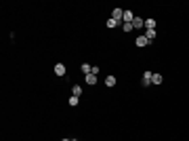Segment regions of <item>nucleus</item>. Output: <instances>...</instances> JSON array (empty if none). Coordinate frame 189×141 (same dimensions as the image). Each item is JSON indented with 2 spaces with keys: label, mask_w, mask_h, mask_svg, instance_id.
<instances>
[{
  "label": "nucleus",
  "mask_w": 189,
  "mask_h": 141,
  "mask_svg": "<svg viewBox=\"0 0 189 141\" xmlns=\"http://www.w3.org/2000/svg\"><path fill=\"white\" fill-rule=\"evenodd\" d=\"M74 141H76V139H74Z\"/></svg>",
  "instance_id": "18"
},
{
  "label": "nucleus",
  "mask_w": 189,
  "mask_h": 141,
  "mask_svg": "<svg viewBox=\"0 0 189 141\" xmlns=\"http://www.w3.org/2000/svg\"><path fill=\"white\" fill-rule=\"evenodd\" d=\"M162 80H164V78H162V74H154V78H151V84H162Z\"/></svg>",
  "instance_id": "9"
},
{
  "label": "nucleus",
  "mask_w": 189,
  "mask_h": 141,
  "mask_svg": "<svg viewBox=\"0 0 189 141\" xmlns=\"http://www.w3.org/2000/svg\"><path fill=\"white\" fill-rule=\"evenodd\" d=\"M145 28L147 30H156V19H145Z\"/></svg>",
  "instance_id": "10"
},
{
  "label": "nucleus",
  "mask_w": 189,
  "mask_h": 141,
  "mask_svg": "<svg viewBox=\"0 0 189 141\" xmlns=\"http://www.w3.org/2000/svg\"><path fill=\"white\" fill-rule=\"evenodd\" d=\"M132 19H134V15H132L130 11H124V19H122V23H132Z\"/></svg>",
  "instance_id": "5"
},
{
  "label": "nucleus",
  "mask_w": 189,
  "mask_h": 141,
  "mask_svg": "<svg viewBox=\"0 0 189 141\" xmlns=\"http://www.w3.org/2000/svg\"><path fill=\"white\" fill-rule=\"evenodd\" d=\"M55 74H57V76H65V65H63V63H57V65H55Z\"/></svg>",
  "instance_id": "6"
},
{
  "label": "nucleus",
  "mask_w": 189,
  "mask_h": 141,
  "mask_svg": "<svg viewBox=\"0 0 189 141\" xmlns=\"http://www.w3.org/2000/svg\"><path fill=\"white\" fill-rule=\"evenodd\" d=\"M111 19H116V21H120V23H122V19H124V11H122V8H114Z\"/></svg>",
  "instance_id": "3"
},
{
  "label": "nucleus",
  "mask_w": 189,
  "mask_h": 141,
  "mask_svg": "<svg viewBox=\"0 0 189 141\" xmlns=\"http://www.w3.org/2000/svg\"><path fill=\"white\" fill-rule=\"evenodd\" d=\"M122 30L124 32H130L132 30V23H122Z\"/></svg>",
  "instance_id": "16"
},
{
  "label": "nucleus",
  "mask_w": 189,
  "mask_h": 141,
  "mask_svg": "<svg viewBox=\"0 0 189 141\" xmlns=\"http://www.w3.org/2000/svg\"><path fill=\"white\" fill-rule=\"evenodd\" d=\"M151 78H154V72H149V69H147V72H143V86H149L151 84Z\"/></svg>",
  "instance_id": "1"
},
{
  "label": "nucleus",
  "mask_w": 189,
  "mask_h": 141,
  "mask_svg": "<svg viewBox=\"0 0 189 141\" xmlns=\"http://www.w3.org/2000/svg\"><path fill=\"white\" fill-rule=\"evenodd\" d=\"M69 105H71V108H74V105H78V97L71 95V97H69Z\"/></svg>",
  "instance_id": "15"
},
{
  "label": "nucleus",
  "mask_w": 189,
  "mask_h": 141,
  "mask_svg": "<svg viewBox=\"0 0 189 141\" xmlns=\"http://www.w3.org/2000/svg\"><path fill=\"white\" fill-rule=\"evenodd\" d=\"M71 95H74V97H80V95H82V86H80V84H76L74 89H71Z\"/></svg>",
  "instance_id": "8"
},
{
  "label": "nucleus",
  "mask_w": 189,
  "mask_h": 141,
  "mask_svg": "<svg viewBox=\"0 0 189 141\" xmlns=\"http://www.w3.org/2000/svg\"><path fill=\"white\" fill-rule=\"evenodd\" d=\"M132 28H137V30L145 28V19H141V17H134V19H132Z\"/></svg>",
  "instance_id": "4"
},
{
  "label": "nucleus",
  "mask_w": 189,
  "mask_h": 141,
  "mask_svg": "<svg viewBox=\"0 0 189 141\" xmlns=\"http://www.w3.org/2000/svg\"><path fill=\"white\" fill-rule=\"evenodd\" d=\"M145 38H147L149 42H154V38H156V30H147V32H145Z\"/></svg>",
  "instance_id": "7"
},
{
  "label": "nucleus",
  "mask_w": 189,
  "mask_h": 141,
  "mask_svg": "<svg viewBox=\"0 0 189 141\" xmlns=\"http://www.w3.org/2000/svg\"><path fill=\"white\" fill-rule=\"evenodd\" d=\"M116 25H120V21H116V19L109 17V19H107V28H116Z\"/></svg>",
  "instance_id": "14"
},
{
  "label": "nucleus",
  "mask_w": 189,
  "mask_h": 141,
  "mask_svg": "<svg viewBox=\"0 0 189 141\" xmlns=\"http://www.w3.org/2000/svg\"><path fill=\"white\" fill-rule=\"evenodd\" d=\"M86 82L88 84H97V74H86Z\"/></svg>",
  "instance_id": "11"
},
{
  "label": "nucleus",
  "mask_w": 189,
  "mask_h": 141,
  "mask_svg": "<svg viewBox=\"0 0 189 141\" xmlns=\"http://www.w3.org/2000/svg\"><path fill=\"white\" fill-rule=\"evenodd\" d=\"M105 84L107 86H114L116 84V76H105Z\"/></svg>",
  "instance_id": "12"
},
{
  "label": "nucleus",
  "mask_w": 189,
  "mask_h": 141,
  "mask_svg": "<svg viewBox=\"0 0 189 141\" xmlns=\"http://www.w3.org/2000/svg\"><path fill=\"white\" fill-rule=\"evenodd\" d=\"M82 72H84V74H93V65H88V63H82Z\"/></svg>",
  "instance_id": "13"
},
{
  "label": "nucleus",
  "mask_w": 189,
  "mask_h": 141,
  "mask_svg": "<svg viewBox=\"0 0 189 141\" xmlns=\"http://www.w3.org/2000/svg\"><path fill=\"white\" fill-rule=\"evenodd\" d=\"M134 44H137V47H147V44H151V42L145 38V34H143V36H137V38H134Z\"/></svg>",
  "instance_id": "2"
},
{
  "label": "nucleus",
  "mask_w": 189,
  "mask_h": 141,
  "mask_svg": "<svg viewBox=\"0 0 189 141\" xmlns=\"http://www.w3.org/2000/svg\"><path fill=\"white\" fill-rule=\"evenodd\" d=\"M61 141H74V139H61Z\"/></svg>",
  "instance_id": "17"
}]
</instances>
